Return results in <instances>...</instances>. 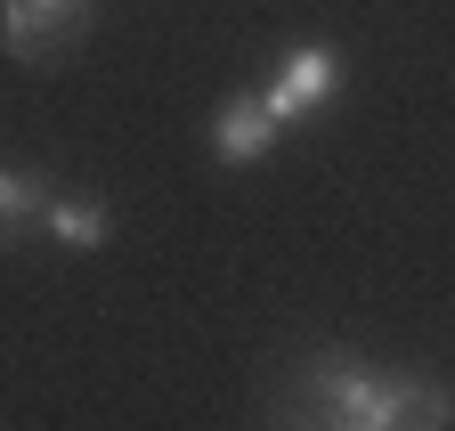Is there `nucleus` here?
I'll use <instances>...</instances> for the list:
<instances>
[{"label": "nucleus", "mask_w": 455, "mask_h": 431, "mask_svg": "<svg viewBox=\"0 0 455 431\" xmlns=\"http://www.w3.org/2000/svg\"><path fill=\"white\" fill-rule=\"evenodd\" d=\"M90 17V0H0V49L9 58H49V49H66Z\"/></svg>", "instance_id": "f03ea898"}, {"label": "nucleus", "mask_w": 455, "mask_h": 431, "mask_svg": "<svg viewBox=\"0 0 455 431\" xmlns=\"http://www.w3.org/2000/svg\"><path fill=\"white\" fill-rule=\"evenodd\" d=\"M49 204V180L41 172H0V244H17Z\"/></svg>", "instance_id": "39448f33"}, {"label": "nucleus", "mask_w": 455, "mask_h": 431, "mask_svg": "<svg viewBox=\"0 0 455 431\" xmlns=\"http://www.w3.org/2000/svg\"><path fill=\"white\" fill-rule=\"evenodd\" d=\"M268 147H276V115L260 106V90H236L212 115V155H220V164H260Z\"/></svg>", "instance_id": "7ed1b4c3"}, {"label": "nucleus", "mask_w": 455, "mask_h": 431, "mask_svg": "<svg viewBox=\"0 0 455 431\" xmlns=\"http://www.w3.org/2000/svg\"><path fill=\"white\" fill-rule=\"evenodd\" d=\"M33 228H49L66 252H98V244L114 236V212H106V196H90V188H49V204H41Z\"/></svg>", "instance_id": "20e7f679"}, {"label": "nucleus", "mask_w": 455, "mask_h": 431, "mask_svg": "<svg viewBox=\"0 0 455 431\" xmlns=\"http://www.w3.org/2000/svg\"><path fill=\"white\" fill-rule=\"evenodd\" d=\"M333 98H341V49H325V41L284 49L276 74H268V90H260V106L276 115V131L301 123V115H317V106H333Z\"/></svg>", "instance_id": "f257e3e1"}, {"label": "nucleus", "mask_w": 455, "mask_h": 431, "mask_svg": "<svg viewBox=\"0 0 455 431\" xmlns=\"http://www.w3.org/2000/svg\"><path fill=\"white\" fill-rule=\"evenodd\" d=\"M276 431H358V423H341V415H325V407H309V399H293V391H284Z\"/></svg>", "instance_id": "423d86ee"}]
</instances>
